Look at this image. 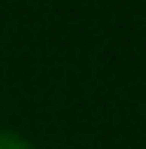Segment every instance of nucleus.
I'll list each match as a JSON object with an SVG mask.
<instances>
[{"instance_id": "nucleus-1", "label": "nucleus", "mask_w": 146, "mask_h": 149, "mask_svg": "<svg viewBox=\"0 0 146 149\" xmlns=\"http://www.w3.org/2000/svg\"><path fill=\"white\" fill-rule=\"evenodd\" d=\"M0 149H34V146L15 131H0Z\"/></svg>"}]
</instances>
